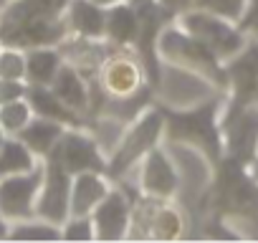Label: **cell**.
Masks as SVG:
<instances>
[{"label": "cell", "mask_w": 258, "mask_h": 243, "mask_svg": "<svg viewBox=\"0 0 258 243\" xmlns=\"http://www.w3.org/2000/svg\"><path fill=\"white\" fill-rule=\"evenodd\" d=\"M66 6L69 0H8L0 8V41L23 51L58 46L66 38Z\"/></svg>", "instance_id": "1"}, {"label": "cell", "mask_w": 258, "mask_h": 243, "mask_svg": "<svg viewBox=\"0 0 258 243\" xmlns=\"http://www.w3.org/2000/svg\"><path fill=\"white\" fill-rule=\"evenodd\" d=\"M223 91H225L223 84L200 71L157 61V76L152 79V96L162 109H170L175 114L200 111L205 106H213L223 96Z\"/></svg>", "instance_id": "2"}, {"label": "cell", "mask_w": 258, "mask_h": 243, "mask_svg": "<svg viewBox=\"0 0 258 243\" xmlns=\"http://www.w3.org/2000/svg\"><path fill=\"white\" fill-rule=\"evenodd\" d=\"M152 53L157 61L165 64H175V66H185L192 71H200L210 79H215L218 84H223L228 89V76H225V64L208 48L203 46L192 33H187L175 18L165 26H160V31L155 33V46Z\"/></svg>", "instance_id": "3"}, {"label": "cell", "mask_w": 258, "mask_h": 243, "mask_svg": "<svg viewBox=\"0 0 258 243\" xmlns=\"http://www.w3.org/2000/svg\"><path fill=\"white\" fill-rule=\"evenodd\" d=\"M167 140V116L162 114L160 106L147 104L132 122L126 125L119 147L114 150V155L106 162V172L119 180L121 175H126L145 155H150L155 147L165 145Z\"/></svg>", "instance_id": "4"}, {"label": "cell", "mask_w": 258, "mask_h": 243, "mask_svg": "<svg viewBox=\"0 0 258 243\" xmlns=\"http://www.w3.org/2000/svg\"><path fill=\"white\" fill-rule=\"evenodd\" d=\"M150 76L152 74L147 71V64L137 46H129V48L111 46V51L101 61L99 71L94 74V84L104 99L121 101V99H132V96L145 94L152 81Z\"/></svg>", "instance_id": "5"}, {"label": "cell", "mask_w": 258, "mask_h": 243, "mask_svg": "<svg viewBox=\"0 0 258 243\" xmlns=\"http://www.w3.org/2000/svg\"><path fill=\"white\" fill-rule=\"evenodd\" d=\"M187 33H192L203 46H208L223 64H230L233 58H238L248 43H250V36L245 33V28L240 23H233V21H225L220 16H213L208 11H200V8H187V11H180L177 16H172Z\"/></svg>", "instance_id": "6"}, {"label": "cell", "mask_w": 258, "mask_h": 243, "mask_svg": "<svg viewBox=\"0 0 258 243\" xmlns=\"http://www.w3.org/2000/svg\"><path fill=\"white\" fill-rule=\"evenodd\" d=\"M165 147L175 162L180 177V195L177 200L187 208L190 203H200L215 185V162L210 155L190 140H165Z\"/></svg>", "instance_id": "7"}, {"label": "cell", "mask_w": 258, "mask_h": 243, "mask_svg": "<svg viewBox=\"0 0 258 243\" xmlns=\"http://www.w3.org/2000/svg\"><path fill=\"white\" fill-rule=\"evenodd\" d=\"M132 180V188L142 198L152 200H177L180 195V177L175 170V162L165 145L155 147L150 155H145L126 175L119 177V183Z\"/></svg>", "instance_id": "8"}, {"label": "cell", "mask_w": 258, "mask_h": 243, "mask_svg": "<svg viewBox=\"0 0 258 243\" xmlns=\"http://www.w3.org/2000/svg\"><path fill=\"white\" fill-rule=\"evenodd\" d=\"M132 215H135V198L124 190V185L114 183V188L109 190V195L91 213L96 240H104V243L129 240Z\"/></svg>", "instance_id": "9"}, {"label": "cell", "mask_w": 258, "mask_h": 243, "mask_svg": "<svg viewBox=\"0 0 258 243\" xmlns=\"http://www.w3.org/2000/svg\"><path fill=\"white\" fill-rule=\"evenodd\" d=\"M41 183H43V162L31 172H21L0 180V215L6 218L8 225L36 215Z\"/></svg>", "instance_id": "10"}, {"label": "cell", "mask_w": 258, "mask_h": 243, "mask_svg": "<svg viewBox=\"0 0 258 243\" xmlns=\"http://www.w3.org/2000/svg\"><path fill=\"white\" fill-rule=\"evenodd\" d=\"M51 160H56L71 175L84 172V170H106V157L99 150V145L86 125L84 127H66Z\"/></svg>", "instance_id": "11"}, {"label": "cell", "mask_w": 258, "mask_h": 243, "mask_svg": "<svg viewBox=\"0 0 258 243\" xmlns=\"http://www.w3.org/2000/svg\"><path fill=\"white\" fill-rule=\"evenodd\" d=\"M71 172H66L56 160H43V183L36 203V215L61 225L71 215Z\"/></svg>", "instance_id": "12"}, {"label": "cell", "mask_w": 258, "mask_h": 243, "mask_svg": "<svg viewBox=\"0 0 258 243\" xmlns=\"http://www.w3.org/2000/svg\"><path fill=\"white\" fill-rule=\"evenodd\" d=\"M51 91L58 96V101L71 109L76 116H81L84 122L94 114V79H89L86 74H81L76 66L71 64H63L61 71L56 74L53 84H51Z\"/></svg>", "instance_id": "13"}, {"label": "cell", "mask_w": 258, "mask_h": 243, "mask_svg": "<svg viewBox=\"0 0 258 243\" xmlns=\"http://www.w3.org/2000/svg\"><path fill=\"white\" fill-rule=\"evenodd\" d=\"M114 177L106 170H84L71 177V215H91L96 205L114 188Z\"/></svg>", "instance_id": "14"}, {"label": "cell", "mask_w": 258, "mask_h": 243, "mask_svg": "<svg viewBox=\"0 0 258 243\" xmlns=\"http://www.w3.org/2000/svg\"><path fill=\"white\" fill-rule=\"evenodd\" d=\"M142 16L137 11V0H129V3H119L106 8V43L114 48H129L137 46L140 48V38H142Z\"/></svg>", "instance_id": "15"}, {"label": "cell", "mask_w": 258, "mask_h": 243, "mask_svg": "<svg viewBox=\"0 0 258 243\" xmlns=\"http://www.w3.org/2000/svg\"><path fill=\"white\" fill-rule=\"evenodd\" d=\"M63 26L66 36L106 41V8L96 6L94 0H69L63 11Z\"/></svg>", "instance_id": "16"}, {"label": "cell", "mask_w": 258, "mask_h": 243, "mask_svg": "<svg viewBox=\"0 0 258 243\" xmlns=\"http://www.w3.org/2000/svg\"><path fill=\"white\" fill-rule=\"evenodd\" d=\"M63 61L76 66L81 74H86L89 79H94V74L99 71L101 61L106 58V53L111 51V46L106 41H96V38H76V36H66L58 43Z\"/></svg>", "instance_id": "17"}, {"label": "cell", "mask_w": 258, "mask_h": 243, "mask_svg": "<svg viewBox=\"0 0 258 243\" xmlns=\"http://www.w3.org/2000/svg\"><path fill=\"white\" fill-rule=\"evenodd\" d=\"M63 53L58 46H36L26 51V84L28 86H51L56 74L63 66Z\"/></svg>", "instance_id": "18"}, {"label": "cell", "mask_w": 258, "mask_h": 243, "mask_svg": "<svg viewBox=\"0 0 258 243\" xmlns=\"http://www.w3.org/2000/svg\"><path fill=\"white\" fill-rule=\"evenodd\" d=\"M63 132H66V125H61V122H56V119H48V116H33L31 122H28V127L18 135L41 160H46V157H51L53 155V150H56V145H58V140L63 137Z\"/></svg>", "instance_id": "19"}, {"label": "cell", "mask_w": 258, "mask_h": 243, "mask_svg": "<svg viewBox=\"0 0 258 243\" xmlns=\"http://www.w3.org/2000/svg\"><path fill=\"white\" fill-rule=\"evenodd\" d=\"M43 160L21 137H6L3 145H0V180L11 175H21V172H31Z\"/></svg>", "instance_id": "20"}, {"label": "cell", "mask_w": 258, "mask_h": 243, "mask_svg": "<svg viewBox=\"0 0 258 243\" xmlns=\"http://www.w3.org/2000/svg\"><path fill=\"white\" fill-rule=\"evenodd\" d=\"M26 96H28V101H31V106H33V111L38 116L56 119V122H61V125H66V127H84L86 125L81 116H76L71 109H66L58 101V96L51 91V86H28Z\"/></svg>", "instance_id": "21"}, {"label": "cell", "mask_w": 258, "mask_h": 243, "mask_svg": "<svg viewBox=\"0 0 258 243\" xmlns=\"http://www.w3.org/2000/svg\"><path fill=\"white\" fill-rule=\"evenodd\" d=\"M126 125H129V122H124V119H119L116 114H109V111H99L91 122H86V127H89V132L94 135V140H96L99 150L104 152L106 162H109V157L114 155V150L119 147Z\"/></svg>", "instance_id": "22"}, {"label": "cell", "mask_w": 258, "mask_h": 243, "mask_svg": "<svg viewBox=\"0 0 258 243\" xmlns=\"http://www.w3.org/2000/svg\"><path fill=\"white\" fill-rule=\"evenodd\" d=\"M8 240H61V225L33 215L8 225Z\"/></svg>", "instance_id": "23"}, {"label": "cell", "mask_w": 258, "mask_h": 243, "mask_svg": "<svg viewBox=\"0 0 258 243\" xmlns=\"http://www.w3.org/2000/svg\"><path fill=\"white\" fill-rule=\"evenodd\" d=\"M36 116L28 96H21V99H13V101H6L0 104V127L8 137H18L26 127L28 122Z\"/></svg>", "instance_id": "24"}, {"label": "cell", "mask_w": 258, "mask_h": 243, "mask_svg": "<svg viewBox=\"0 0 258 243\" xmlns=\"http://www.w3.org/2000/svg\"><path fill=\"white\" fill-rule=\"evenodd\" d=\"M192 8H200V11H208L225 21L245 26V18L253 11V0H195Z\"/></svg>", "instance_id": "25"}, {"label": "cell", "mask_w": 258, "mask_h": 243, "mask_svg": "<svg viewBox=\"0 0 258 243\" xmlns=\"http://www.w3.org/2000/svg\"><path fill=\"white\" fill-rule=\"evenodd\" d=\"M0 79L26 81V51L18 46H3L0 51Z\"/></svg>", "instance_id": "26"}, {"label": "cell", "mask_w": 258, "mask_h": 243, "mask_svg": "<svg viewBox=\"0 0 258 243\" xmlns=\"http://www.w3.org/2000/svg\"><path fill=\"white\" fill-rule=\"evenodd\" d=\"M61 240H96V230H94V220L91 215H69L61 223Z\"/></svg>", "instance_id": "27"}, {"label": "cell", "mask_w": 258, "mask_h": 243, "mask_svg": "<svg viewBox=\"0 0 258 243\" xmlns=\"http://www.w3.org/2000/svg\"><path fill=\"white\" fill-rule=\"evenodd\" d=\"M28 94V84L26 81H18V79H0V104L6 101H13V99H21Z\"/></svg>", "instance_id": "28"}, {"label": "cell", "mask_w": 258, "mask_h": 243, "mask_svg": "<svg viewBox=\"0 0 258 243\" xmlns=\"http://www.w3.org/2000/svg\"><path fill=\"white\" fill-rule=\"evenodd\" d=\"M245 180H250V185L258 190V152H253L245 165Z\"/></svg>", "instance_id": "29"}, {"label": "cell", "mask_w": 258, "mask_h": 243, "mask_svg": "<svg viewBox=\"0 0 258 243\" xmlns=\"http://www.w3.org/2000/svg\"><path fill=\"white\" fill-rule=\"evenodd\" d=\"M157 3H162V8H167V11H172V13L177 16L180 11H187V8H192V3H195V0H157Z\"/></svg>", "instance_id": "30"}, {"label": "cell", "mask_w": 258, "mask_h": 243, "mask_svg": "<svg viewBox=\"0 0 258 243\" xmlns=\"http://www.w3.org/2000/svg\"><path fill=\"white\" fill-rule=\"evenodd\" d=\"M96 6H101V8H111V6H119V3H129V0H94Z\"/></svg>", "instance_id": "31"}, {"label": "cell", "mask_w": 258, "mask_h": 243, "mask_svg": "<svg viewBox=\"0 0 258 243\" xmlns=\"http://www.w3.org/2000/svg\"><path fill=\"white\" fill-rule=\"evenodd\" d=\"M3 238H8V223H6V218L0 215V240Z\"/></svg>", "instance_id": "32"}, {"label": "cell", "mask_w": 258, "mask_h": 243, "mask_svg": "<svg viewBox=\"0 0 258 243\" xmlns=\"http://www.w3.org/2000/svg\"><path fill=\"white\" fill-rule=\"evenodd\" d=\"M6 137H8V135L3 132V127H0V145H3V140H6Z\"/></svg>", "instance_id": "33"}, {"label": "cell", "mask_w": 258, "mask_h": 243, "mask_svg": "<svg viewBox=\"0 0 258 243\" xmlns=\"http://www.w3.org/2000/svg\"><path fill=\"white\" fill-rule=\"evenodd\" d=\"M3 46H6V43H3V41H0V51H3Z\"/></svg>", "instance_id": "34"}, {"label": "cell", "mask_w": 258, "mask_h": 243, "mask_svg": "<svg viewBox=\"0 0 258 243\" xmlns=\"http://www.w3.org/2000/svg\"><path fill=\"white\" fill-rule=\"evenodd\" d=\"M255 152H258V142H255Z\"/></svg>", "instance_id": "35"}]
</instances>
